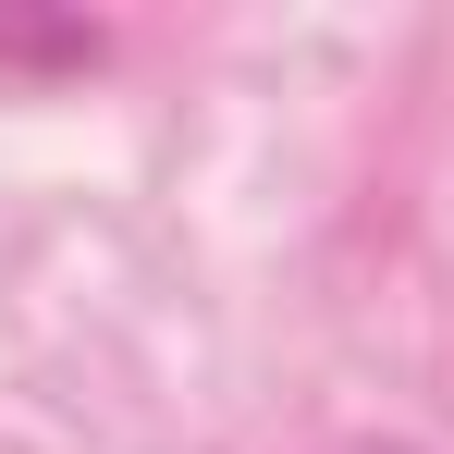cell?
Segmentation results:
<instances>
[{"instance_id":"cell-1","label":"cell","mask_w":454,"mask_h":454,"mask_svg":"<svg viewBox=\"0 0 454 454\" xmlns=\"http://www.w3.org/2000/svg\"><path fill=\"white\" fill-rule=\"evenodd\" d=\"M0 50L12 62H98V25H12L0 12Z\"/></svg>"}]
</instances>
